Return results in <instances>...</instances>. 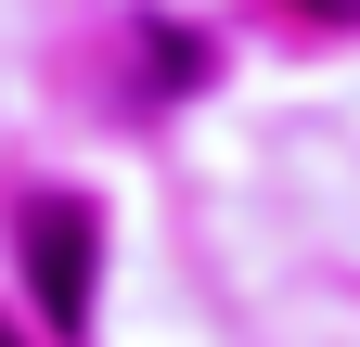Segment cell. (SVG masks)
<instances>
[{
  "label": "cell",
  "instance_id": "cell-1",
  "mask_svg": "<svg viewBox=\"0 0 360 347\" xmlns=\"http://www.w3.org/2000/svg\"><path fill=\"white\" fill-rule=\"evenodd\" d=\"M26 257H39V309L77 334V322H90V206H77V193H39Z\"/></svg>",
  "mask_w": 360,
  "mask_h": 347
}]
</instances>
